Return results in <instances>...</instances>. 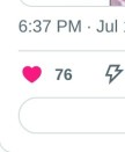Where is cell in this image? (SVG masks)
Listing matches in <instances>:
<instances>
[{"instance_id":"obj_1","label":"cell","mask_w":125,"mask_h":152,"mask_svg":"<svg viewBox=\"0 0 125 152\" xmlns=\"http://www.w3.org/2000/svg\"><path fill=\"white\" fill-rule=\"evenodd\" d=\"M122 1H123V2H125V0H122Z\"/></svg>"}]
</instances>
